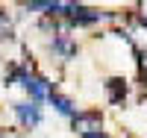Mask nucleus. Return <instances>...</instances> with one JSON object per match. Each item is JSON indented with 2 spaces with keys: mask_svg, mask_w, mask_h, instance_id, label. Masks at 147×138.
Masks as SVG:
<instances>
[{
  "mask_svg": "<svg viewBox=\"0 0 147 138\" xmlns=\"http://www.w3.org/2000/svg\"><path fill=\"white\" fill-rule=\"evenodd\" d=\"M62 18L71 24V27H88V24H97L106 18V12L100 9H91V6H82V3H65L62 9Z\"/></svg>",
  "mask_w": 147,
  "mask_h": 138,
  "instance_id": "f257e3e1",
  "label": "nucleus"
},
{
  "mask_svg": "<svg viewBox=\"0 0 147 138\" xmlns=\"http://www.w3.org/2000/svg\"><path fill=\"white\" fill-rule=\"evenodd\" d=\"M47 100L53 103V109L59 112V115H65V118H71V120L77 118V106H74V103H71L68 97H62V94H56V91H53V94L47 97Z\"/></svg>",
  "mask_w": 147,
  "mask_h": 138,
  "instance_id": "423d86ee",
  "label": "nucleus"
},
{
  "mask_svg": "<svg viewBox=\"0 0 147 138\" xmlns=\"http://www.w3.org/2000/svg\"><path fill=\"white\" fill-rule=\"evenodd\" d=\"M3 21H6V15H3V12H0V24H3Z\"/></svg>",
  "mask_w": 147,
  "mask_h": 138,
  "instance_id": "1a4fd4ad",
  "label": "nucleus"
},
{
  "mask_svg": "<svg viewBox=\"0 0 147 138\" xmlns=\"http://www.w3.org/2000/svg\"><path fill=\"white\" fill-rule=\"evenodd\" d=\"M50 50H53L56 56H62V59H74V56H77V44H74L68 35H53Z\"/></svg>",
  "mask_w": 147,
  "mask_h": 138,
  "instance_id": "20e7f679",
  "label": "nucleus"
},
{
  "mask_svg": "<svg viewBox=\"0 0 147 138\" xmlns=\"http://www.w3.org/2000/svg\"><path fill=\"white\" fill-rule=\"evenodd\" d=\"M106 91H109V100H112V103H124V97H127V79L112 77L106 82Z\"/></svg>",
  "mask_w": 147,
  "mask_h": 138,
  "instance_id": "0eeeda50",
  "label": "nucleus"
},
{
  "mask_svg": "<svg viewBox=\"0 0 147 138\" xmlns=\"http://www.w3.org/2000/svg\"><path fill=\"white\" fill-rule=\"evenodd\" d=\"M97 123H100V112H77V118H74V129L88 132V129H97Z\"/></svg>",
  "mask_w": 147,
  "mask_h": 138,
  "instance_id": "39448f33",
  "label": "nucleus"
},
{
  "mask_svg": "<svg viewBox=\"0 0 147 138\" xmlns=\"http://www.w3.org/2000/svg\"><path fill=\"white\" fill-rule=\"evenodd\" d=\"M24 88H27V94L32 97V103H41V100H47V97L53 94L50 82H47L44 77H38V73H30L27 82H24Z\"/></svg>",
  "mask_w": 147,
  "mask_h": 138,
  "instance_id": "7ed1b4c3",
  "label": "nucleus"
},
{
  "mask_svg": "<svg viewBox=\"0 0 147 138\" xmlns=\"http://www.w3.org/2000/svg\"><path fill=\"white\" fill-rule=\"evenodd\" d=\"M12 109H15V115H18V120H21V127H38L41 123V106L38 103H27V100H21V103H12Z\"/></svg>",
  "mask_w": 147,
  "mask_h": 138,
  "instance_id": "f03ea898",
  "label": "nucleus"
},
{
  "mask_svg": "<svg viewBox=\"0 0 147 138\" xmlns=\"http://www.w3.org/2000/svg\"><path fill=\"white\" fill-rule=\"evenodd\" d=\"M82 138H109V135L100 132V129H88V132H82Z\"/></svg>",
  "mask_w": 147,
  "mask_h": 138,
  "instance_id": "6e6552de",
  "label": "nucleus"
}]
</instances>
